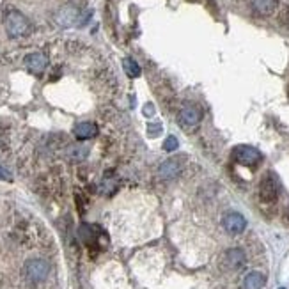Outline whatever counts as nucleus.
<instances>
[{"mask_svg": "<svg viewBox=\"0 0 289 289\" xmlns=\"http://www.w3.org/2000/svg\"><path fill=\"white\" fill-rule=\"evenodd\" d=\"M50 264L43 259H30L25 264V277L30 284H39L48 277Z\"/></svg>", "mask_w": 289, "mask_h": 289, "instance_id": "3", "label": "nucleus"}, {"mask_svg": "<svg viewBox=\"0 0 289 289\" xmlns=\"http://www.w3.org/2000/svg\"><path fill=\"white\" fill-rule=\"evenodd\" d=\"M178 148H179L178 138L172 137V135H169V137L165 138V142H163V149H165V151H169V153H172V151H176Z\"/></svg>", "mask_w": 289, "mask_h": 289, "instance_id": "17", "label": "nucleus"}, {"mask_svg": "<svg viewBox=\"0 0 289 289\" xmlns=\"http://www.w3.org/2000/svg\"><path fill=\"white\" fill-rule=\"evenodd\" d=\"M200 117H202V114H200L199 107L192 105V103H187L179 110V122L183 128H195L200 122Z\"/></svg>", "mask_w": 289, "mask_h": 289, "instance_id": "5", "label": "nucleus"}, {"mask_svg": "<svg viewBox=\"0 0 289 289\" xmlns=\"http://www.w3.org/2000/svg\"><path fill=\"white\" fill-rule=\"evenodd\" d=\"M68 155L69 158H73V160H84L87 155H89V149L84 148V146H69L68 148Z\"/></svg>", "mask_w": 289, "mask_h": 289, "instance_id": "15", "label": "nucleus"}, {"mask_svg": "<svg viewBox=\"0 0 289 289\" xmlns=\"http://www.w3.org/2000/svg\"><path fill=\"white\" fill-rule=\"evenodd\" d=\"M23 63H25V66L30 73H34V75H41V73L46 69V66H48V57H46L45 53H39V52L29 53Z\"/></svg>", "mask_w": 289, "mask_h": 289, "instance_id": "8", "label": "nucleus"}, {"mask_svg": "<svg viewBox=\"0 0 289 289\" xmlns=\"http://www.w3.org/2000/svg\"><path fill=\"white\" fill-rule=\"evenodd\" d=\"M280 195V184L279 179L273 174H266L259 183V199L264 204H273L277 202Z\"/></svg>", "mask_w": 289, "mask_h": 289, "instance_id": "1", "label": "nucleus"}, {"mask_svg": "<svg viewBox=\"0 0 289 289\" xmlns=\"http://www.w3.org/2000/svg\"><path fill=\"white\" fill-rule=\"evenodd\" d=\"M122 68H125L126 75L132 76V78H137V76H140V66H138V64L135 63L133 59H130V57L122 59Z\"/></svg>", "mask_w": 289, "mask_h": 289, "instance_id": "14", "label": "nucleus"}, {"mask_svg": "<svg viewBox=\"0 0 289 289\" xmlns=\"http://www.w3.org/2000/svg\"><path fill=\"white\" fill-rule=\"evenodd\" d=\"M280 23H282V25H286V27H289V7H284V11L282 13H280Z\"/></svg>", "mask_w": 289, "mask_h": 289, "instance_id": "18", "label": "nucleus"}, {"mask_svg": "<svg viewBox=\"0 0 289 289\" xmlns=\"http://www.w3.org/2000/svg\"><path fill=\"white\" fill-rule=\"evenodd\" d=\"M115 188H117V181L112 179V178H105L101 181V187H99V190H101L103 194L109 195V194H114Z\"/></svg>", "mask_w": 289, "mask_h": 289, "instance_id": "16", "label": "nucleus"}, {"mask_svg": "<svg viewBox=\"0 0 289 289\" xmlns=\"http://www.w3.org/2000/svg\"><path fill=\"white\" fill-rule=\"evenodd\" d=\"M223 229L227 231L229 234H241L243 231L246 229V220H245V217L243 215H240V213H236V211H231V213H227L225 217H223Z\"/></svg>", "mask_w": 289, "mask_h": 289, "instance_id": "6", "label": "nucleus"}, {"mask_svg": "<svg viewBox=\"0 0 289 289\" xmlns=\"http://www.w3.org/2000/svg\"><path fill=\"white\" fill-rule=\"evenodd\" d=\"M284 222L289 223V208H287V211H286V213H284Z\"/></svg>", "mask_w": 289, "mask_h": 289, "instance_id": "21", "label": "nucleus"}, {"mask_svg": "<svg viewBox=\"0 0 289 289\" xmlns=\"http://www.w3.org/2000/svg\"><path fill=\"white\" fill-rule=\"evenodd\" d=\"M225 266L229 270H240L245 264V254L241 249H229L223 256Z\"/></svg>", "mask_w": 289, "mask_h": 289, "instance_id": "11", "label": "nucleus"}, {"mask_svg": "<svg viewBox=\"0 0 289 289\" xmlns=\"http://www.w3.org/2000/svg\"><path fill=\"white\" fill-rule=\"evenodd\" d=\"M252 7L261 16H270L277 9V2L275 0H252Z\"/></svg>", "mask_w": 289, "mask_h": 289, "instance_id": "12", "label": "nucleus"}, {"mask_svg": "<svg viewBox=\"0 0 289 289\" xmlns=\"http://www.w3.org/2000/svg\"><path fill=\"white\" fill-rule=\"evenodd\" d=\"M73 135H75L78 140H89V138L98 135V126L91 121L78 122V125H75V128H73Z\"/></svg>", "mask_w": 289, "mask_h": 289, "instance_id": "9", "label": "nucleus"}, {"mask_svg": "<svg viewBox=\"0 0 289 289\" xmlns=\"http://www.w3.org/2000/svg\"><path fill=\"white\" fill-rule=\"evenodd\" d=\"M0 179H4V181H11V179H13V174H11V172L7 171L6 167H2V165H0Z\"/></svg>", "mask_w": 289, "mask_h": 289, "instance_id": "19", "label": "nucleus"}, {"mask_svg": "<svg viewBox=\"0 0 289 289\" xmlns=\"http://www.w3.org/2000/svg\"><path fill=\"white\" fill-rule=\"evenodd\" d=\"M144 114L146 115H153V114H155V107H153V105H146L144 107Z\"/></svg>", "mask_w": 289, "mask_h": 289, "instance_id": "20", "label": "nucleus"}, {"mask_svg": "<svg viewBox=\"0 0 289 289\" xmlns=\"http://www.w3.org/2000/svg\"><path fill=\"white\" fill-rule=\"evenodd\" d=\"M181 174V161L178 158H169L158 167V176L163 181H172Z\"/></svg>", "mask_w": 289, "mask_h": 289, "instance_id": "7", "label": "nucleus"}, {"mask_svg": "<svg viewBox=\"0 0 289 289\" xmlns=\"http://www.w3.org/2000/svg\"><path fill=\"white\" fill-rule=\"evenodd\" d=\"M280 289H282V287H280Z\"/></svg>", "mask_w": 289, "mask_h": 289, "instance_id": "22", "label": "nucleus"}, {"mask_svg": "<svg viewBox=\"0 0 289 289\" xmlns=\"http://www.w3.org/2000/svg\"><path fill=\"white\" fill-rule=\"evenodd\" d=\"M55 20L60 27H69V25H73L76 20H80V13L75 6H66L57 13Z\"/></svg>", "mask_w": 289, "mask_h": 289, "instance_id": "10", "label": "nucleus"}, {"mask_svg": "<svg viewBox=\"0 0 289 289\" xmlns=\"http://www.w3.org/2000/svg\"><path fill=\"white\" fill-rule=\"evenodd\" d=\"M233 158L240 165H246V167H254V165L263 161L261 151H257L256 148H250V146H238V148H234Z\"/></svg>", "mask_w": 289, "mask_h": 289, "instance_id": "4", "label": "nucleus"}, {"mask_svg": "<svg viewBox=\"0 0 289 289\" xmlns=\"http://www.w3.org/2000/svg\"><path fill=\"white\" fill-rule=\"evenodd\" d=\"M30 23L20 11H9L6 16V30L11 37H20L29 32Z\"/></svg>", "mask_w": 289, "mask_h": 289, "instance_id": "2", "label": "nucleus"}, {"mask_svg": "<svg viewBox=\"0 0 289 289\" xmlns=\"http://www.w3.org/2000/svg\"><path fill=\"white\" fill-rule=\"evenodd\" d=\"M264 275L259 272H250L243 279V289H263L264 286Z\"/></svg>", "mask_w": 289, "mask_h": 289, "instance_id": "13", "label": "nucleus"}]
</instances>
